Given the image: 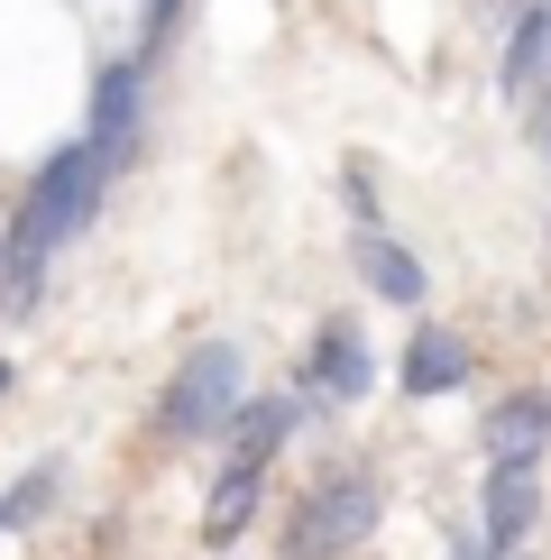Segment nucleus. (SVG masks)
Segmentation results:
<instances>
[{
  "label": "nucleus",
  "instance_id": "nucleus-2",
  "mask_svg": "<svg viewBox=\"0 0 551 560\" xmlns=\"http://www.w3.org/2000/svg\"><path fill=\"white\" fill-rule=\"evenodd\" d=\"M239 395H248V359L230 340H202L194 359L166 377V395H156V441H175V451L221 441L230 423H239Z\"/></svg>",
  "mask_w": 551,
  "mask_h": 560
},
{
  "label": "nucleus",
  "instance_id": "nucleus-12",
  "mask_svg": "<svg viewBox=\"0 0 551 560\" xmlns=\"http://www.w3.org/2000/svg\"><path fill=\"white\" fill-rule=\"evenodd\" d=\"M258 497H267V469H239V459H230L221 487H212V524H202V542H239V533L258 524Z\"/></svg>",
  "mask_w": 551,
  "mask_h": 560
},
{
  "label": "nucleus",
  "instance_id": "nucleus-17",
  "mask_svg": "<svg viewBox=\"0 0 551 560\" xmlns=\"http://www.w3.org/2000/svg\"><path fill=\"white\" fill-rule=\"evenodd\" d=\"M459 560H488V542H478V533H469V542H459Z\"/></svg>",
  "mask_w": 551,
  "mask_h": 560
},
{
  "label": "nucleus",
  "instance_id": "nucleus-16",
  "mask_svg": "<svg viewBox=\"0 0 551 560\" xmlns=\"http://www.w3.org/2000/svg\"><path fill=\"white\" fill-rule=\"evenodd\" d=\"M0 303H10V240H0Z\"/></svg>",
  "mask_w": 551,
  "mask_h": 560
},
{
  "label": "nucleus",
  "instance_id": "nucleus-3",
  "mask_svg": "<svg viewBox=\"0 0 551 560\" xmlns=\"http://www.w3.org/2000/svg\"><path fill=\"white\" fill-rule=\"evenodd\" d=\"M386 515V497H377V478H321L304 505H294V524H285V551L294 560H350L367 533H377Z\"/></svg>",
  "mask_w": 551,
  "mask_h": 560
},
{
  "label": "nucleus",
  "instance_id": "nucleus-8",
  "mask_svg": "<svg viewBox=\"0 0 551 560\" xmlns=\"http://www.w3.org/2000/svg\"><path fill=\"white\" fill-rule=\"evenodd\" d=\"M469 340H459V331H432V322H423V331H413L405 340V359H396V377H405V395H450V386H469Z\"/></svg>",
  "mask_w": 551,
  "mask_h": 560
},
{
  "label": "nucleus",
  "instance_id": "nucleus-11",
  "mask_svg": "<svg viewBox=\"0 0 551 560\" xmlns=\"http://www.w3.org/2000/svg\"><path fill=\"white\" fill-rule=\"evenodd\" d=\"M294 423H304V405H239V423H230V459H239V469H267V459L294 441Z\"/></svg>",
  "mask_w": 551,
  "mask_h": 560
},
{
  "label": "nucleus",
  "instance_id": "nucleus-19",
  "mask_svg": "<svg viewBox=\"0 0 551 560\" xmlns=\"http://www.w3.org/2000/svg\"><path fill=\"white\" fill-rule=\"evenodd\" d=\"M0 386H10V359H0Z\"/></svg>",
  "mask_w": 551,
  "mask_h": 560
},
{
  "label": "nucleus",
  "instance_id": "nucleus-9",
  "mask_svg": "<svg viewBox=\"0 0 551 560\" xmlns=\"http://www.w3.org/2000/svg\"><path fill=\"white\" fill-rule=\"evenodd\" d=\"M313 386H321V395H367V386H377V359H367L359 322H321V340H313Z\"/></svg>",
  "mask_w": 551,
  "mask_h": 560
},
{
  "label": "nucleus",
  "instance_id": "nucleus-18",
  "mask_svg": "<svg viewBox=\"0 0 551 560\" xmlns=\"http://www.w3.org/2000/svg\"><path fill=\"white\" fill-rule=\"evenodd\" d=\"M542 156H551V120H542Z\"/></svg>",
  "mask_w": 551,
  "mask_h": 560
},
{
  "label": "nucleus",
  "instance_id": "nucleus-14",
  "mask_svg": "<svg viewBox=\"0 0 551 560\" xmlns=\"http://www.w3.org/2000/svg\"><path fill=\"white\" fill-rule=\"evenodd\" d=\"M175 10H184V0H148V37H166V28H175Z\"/></svg>",
  "mask_w": 551,
  "mask_h": 560
},
{
  "label": "nucleus",
  "instance_id": "nucleus-5",
  "mask_svg": "<svg viewBox=\"0 0 551 560\" xmlns=\"http://www.w3.org/2000/svg\"><path fill=\"white\" fill-rule=\"evenodd\" d=\"M534 524H542L534 469H488V497H478V542H488V560H524V533Z\"/></svg>",
  "mask_w": 551,
  "mask_h": 560
},
{
  "label": "nucleus",
  "instance_id": "nucleus-4",
  "mask_svg": "<svg viewBox=\"0 0 551 560\" xmlns=\"http://www.w3.org/2000/svg\"><path fill=\"white\" fill-rule=\"evenodd\" d=\"M138 129H148V46H138V56H110L102 83H92V156L120 166L138 148Z\"/></svg>",
  "mask_w": 551,
  "mask_h": 560
},
{
  "label": "nucleus",
  "instance_id": "nucleus-15",
  "mask_svg": "<svg viewBox=\"0 0 551 560\" xmlns=\"http://www.w3.org/2000/svg\"><path fill=\"white\" fill-rule=\"evenodd\" d=\"M478 10H488V19H515V10H524V0H478Z\"/></svg>",
  "mask_w": 551,
  "mask_h": 560
},
{
  "label": "nucleus",
  "instance_id": "nucleus-7",
  "mask_svg": "<svg viewBox=\"0 0 551 560\" xmlns=\"http://www.w3.org/2000/svg\"><path fill=\"white\" fill-rule=\"evenodd\" d=\"M542 65H551V0H524L515 28H505V65H496V83H505V102H515V110H534Z\"/></svg>",
  "mask_w": 551,
  "mask_h": 560
},
{
  "label": "nucleus",
  "instance_id": "nucleus-20",
  "mask_svg": "<svg viewBox=\"0 0 551 560\" xmlns=\"http://www.w3.org/2000/svg\"><path fill=\"white\" fill-rule=\"evenodd\" d=\"M0 533H10V505H0Z\"/></svg>",
  "mask_w": 551,
  "mask_h": 560
},
{
  "label": "nucleus",
  "instance_id": "nucleus-10",
  "mask_svg": "<svg viewBox=\"0 0 551 560\" xmlns=\"http://www.w3.org/2000/svg\"><path fill=\"white\" fill-rule=\"evenodd\" d=\"M350 258H359V276H367V294H386V303H423V285H432L423 258H413V248H396L386 230H359Z\"/></svg>",
  "mask_w": 551,
  "mask_h": 560
},
{
  "label": "nucleus",
  "instance_id": "nucleus-1",
  "mask_svg": "<svg viewBox=\"0 0 551 560\" xmlns=\"http://www.w3.org/2000/svg\"><path fill=\"white\" fill-rule=\"evenodd\" d=\"M102 184H110V166L92 156V138H65V148L37 166L28 202H19V221H10V303H0V313H37L46 258H56V248L102 212Z\"/></svg>",
  "mask_w": 551,
  "mask_h": 560
},
{
  "label": "nucleus",
  "instance_id": "nucleus-6",
  "mask_svg": "<svg viewBox=\"0 0 551 560\" xmlns=\"http://www.w3.org/2000/svg\"><path fill=\"white\" fill-rule=\"evenodd\" d=\"M551 451V386H515L488 413V469H534Z\"/></svg>",
  "mask_w": 551,
  "mask_h": 560
},
{
  "label": "nucleus",
  "instance_id": "nucleus-13",
  "mask_svg": "<svg viewBox=\"0 0 551 560\" xmlns=\"http://www.w3.org/2000/svg\"><path fill=\"white\" fill-rule=\"evenodd\" d=\"M46 497H56V469H28V478H19L10 497H0V505H10V533H19V524H37V515H46Z\"/></svg>",
  "mask_w": 551,
  "mask_h": 560
}]
</instances>
